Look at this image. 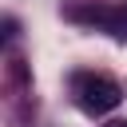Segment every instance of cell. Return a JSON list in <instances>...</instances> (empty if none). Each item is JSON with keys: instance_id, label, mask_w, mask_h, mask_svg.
Returning a JSON list of instances; mask_svg holds the SVG:
<instances>
[{"instance_id": "cell-4", "label": "cell", "mask_w": 127, "mask_h": 127, "mask_svg": "<svg viewBox=\"0 0 127 127\" xmlns=\"http://www.w3.org/2000/svg\"><path fill=\"white\" fill-rule=\"evenodd\" d=\"M103 127H127V119H111V123H103Z\"/></svg>"}, {"instance_id": "cell-1", "label": "cell", "mask_w": 127, "mask_h": 127, "mask_svg": "<svg viewBox=\"0 0 127 127\" xmlns=\"http://www.w3.org/2000/svg\"><path fill=\"white\" fill-rule=\"evenodd\" d=\"M71 95H75L79 111H87V115H107V111H115V107L123 103V87H119L115 79L91 75V71H79V75L71 79Z\"/></svg>"}, {"instance_id": "cell-3", "label": "cell", "mask_w": 127, "mask_h": 127, "mask_svg": "<svg viewBox=\"0 0 127 127\" xmlns=\"http://www.w3.org/2000/svg\"><path fill=\"white\" fill-rule=\"evenodd\" d=\"M16 32H20V28H16V20L8 16V20H4V40H16Z\"/></svg>"}, {"instance_id": "cell-2", "label": "cell", "mask_w": 127, "mask_h": 127, "mask_svg": "<svg viewBox=\"0 0 127 127\" xmlns=\"http://www.w3.org/2000/svg\"><path fill=\"white\" fill-rule=\"evenodd\" d=\"M64 16L75 20V24L103 28V32H111L115 40H127V4H123V8H107V4H71V8H64Z\"/></svg>"}]
</instances>
